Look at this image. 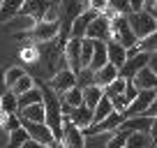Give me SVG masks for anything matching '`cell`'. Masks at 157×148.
Segmentation results:
<instances>
[{"label":"cell","mask_w":157,"mask_h":148,"mask_svg":"<svg viewBox=\"0 0 157 148\" xmlns=\"http://www.w3.org/2000/svg\"><path fill=\"white\" fill-rule=\"evenodd\" d=\"M33 88H35V81H33V76H30V74L25 72L23 76H21V79L16 81V84L12 86L10 90H7V93H12L14 97H21L23 93H28V90H33Z\"/></svg>","instance_id":"cell-16"},{"label":"cell","mask_w":157,"mask_h":148,"mask_svg":"<svg viewBox=\"0 0 157 148\" xmlns=\"http://www.w3.org/2000/svg\"><path fill=\"white\" fill-rule=\"evenodd\" d=\"M102 88H97V86H90V88L81 90V99H83V107H88L90 111H93L95 107H97V102L102 99Z\"/></svg>","instance_id":"cell-15"},{"label":"cell","mask_w":157,"mask_h":148,"mask_svg":"<svg viewBox=\"0 0 157 148\" xmlns=\"http://www.w3.org/2000/svg\"><path fill=\"white\" fill-rule=\"evenodd\" d=\"M63 120H69V123L74 125L76 130H88L90 125H93V111H90L88 107H76V109H69V114H67V118H63Z\"/></svg>","instance_id":"cell-7"},{"label":"cell","mask_w":157,"mask_h":148,"mask_svg":"<svg viewBox=\"0 0 157 148\" xmlns=\"http://www.w3.org/2000/svg\"><path fill=\"white\" fill-rule=\"evenodd\" d=\"M125 19H127V25H129V30H132V35H134V40H136V42H141V40H146L148 35L157 33V21L150 19L148 14H143V12L127 14Z\"/></svg>","instance_id":"cell-1"},{"label":"cell","mask_w":157,"mask_h":148,"mask_svg":"<svg viewBox=\"0 0 157 148\" xmlns=\"http://www.w3.org/2000/svg\"><path fill=\"white\" fill-rule=\"evenodd\" d=\"M78 53H81V40H72L69 37L67 44L63 46V58L67 63V69L72 74L81 72V65H78Z\"/></svg>","instance_id":"cell-6"},{"label":"cell","mask_w":157,"mask_h":148,"mask_svg":"<svg viewBox=\"0 0 157 148\" xmlns=\"http://www.w3.org/2000/svg\"><path fill=\"white\" fill-rule=\"evenodd\" d=\"M150 104H155V90H139V95L134 97L132 104H127V109L123 111L125 118H136L146 111Z\"/></svg>","instance_id":"cell-4"},{"label":"cell","mask_w":157,"mask_h":148,"mask_svg":"<svg viewBox=\"0 0 157 148\" xmlns=\"http://www.w3.org/2000/svg\"><path fill=\"white\" fill-rule=\"evenodd\" d=\"M21 56H23L25 60H30V63H33V60H37V58H39L37 49H33V46H30V49H23V51H21Z\"/></svg>","instance_id":"cell-33"},{"label":"cell","mask_w":157,"mask_h":148,"mask_svg":"<svg viewBox=\"0 0 157 148\" xmlns=\"http://www.w3.org/2000/svg\"><path fill=\"white\" fill-rule=\"evenodd\" d=\"M21 148H44V146H39L37 141H30V139H28V141H25V143H23Z\"/></svg>","instance_id":"cell-35"},{"label":"cell","mask_w":157,"mask_h":148,"mask_svg":"<svg viewBox=\"0 0 157 148\" xmlns=\"http://www.w3.org/2000/svg\"><path fill=\"white\" fill-rule=\"evenodd\" d=\"M23 74H25V72H23L21 67H10V69H7V72H5V90H10L12 86H14L16 81L23 76Z\"/></svg>","instance_id":"cell-28"},{"label":"cell","mask_w":157,"mask_h":148,"mask_svg":"<svg viewBox=\"0 0 157 148\" xmlns=\"http://www.w3.org/2000/svg\"><path fill=\"white\" fill-rule=\"evenodd\" d=\"M125 141H127V132H123V130H116V134L109 139L106 148H125Z\"/></svg>","instance_id":"cell-29"},{"label":"cell","mask_w":157,"mask_h":148,"mask_svg":"<svg viewBox=\"0 0 157 148\" xmlns=\"http://www.w3.org/2000/svg\"><path fill=\"white\" fill-rule=\"evenodd\" d=\"M21 127L25 130V134H28L30 141H37L39 146H44V148H49L51 143L56 141L53 134H51V130L46 127L44 123H23V120H21Z\"/></svg>","instance_id":"cell-3"},{"label":"cell","mask_w":157,"mask_h":148,"mask_svg":"<svg viewBox=\"0 0 157 148\" xmlns=\"http://www.w3.org/2000/svg\"><path fill=\"white\" fill-rule=\"evenodd\" d=\"M60 25L58 23H46V21H37V23L33 25V30H30V35H33L37 42H51L58 35Z\"/></svg>","instance_id":"cell-10"},{"label":"cell","mask_w":157,"mask_h":148,"mask_svg":"<svg viewBox=\"0 0 157 148\" xmlns=\"http://www.w3.org/2000/svg\"><path fill=\"white\" fill-rule=\"evenodd\" d=\"M60 143H63V148H86V137L69 120H63V139H60Z\"/></svg>","instance_id":"cell-5"},{"label":"cell","mask_w":157,"mask_h":148,"mask_svg":"<svg viewBox=\"0 0 157 148\" xmlns=\"http://www.w3.org/2000/svg\"><path fill=\"white\" fill-rule=\"evenodd\" d=\"M148 148H155V146H152V143H150V146H148Z\"/></svg>","instance_id":"cell-36"},{"label":"cell","mask_w":157,"mask_h":148,"mask_svg":"<svg viewBox=\"0 0 157 148\" xmlns=\"http://www.w3.org/2000/svg\"><path fill=\"white\" fill-rule=\"evenodd\" d=\"M150 137L148 134H127V141H125V148H148L150 146ZM155 146V143H152Z\"/></svg>","instance_id":"cell-20"},{"label":"cell","mask_w":157,"mask_h":148,"mask_svg":"<svg viewBox=\"0 0 157 148\" xmlns=\"http://www.w3.org/2000/svg\"><path fill=\"white\" fill-rule=\"evenodd\" d=\"M63 104H67L69 109H76V107H81V104H83V99H81V90H78V88L67 90V93L63 95Z\"/></svg>","instance_id":"cell-24"},{"label":"cell","mask_w":157,"mask_h":148,"mask_svg":"<svg viewBox=\"0 0 157 148\" xmlns=\"http://www.w3.org/2000/svg\"><path fill=\"white\" fill-rule=\"evenodd\" d=\"M97 16V12L93 10H86L83 14H78L76 19L72 21V28H69V37L72 40H83L86 37V30H88V23Z\"/></svg>","instance_id":"cell-9"},{"label":"cell","mask_w":157,"mask_h":148,"mask_svg":"<svg viewBox=\"0 0 157 148\" xmlns=\"http://www.w3.org/2000/svg\"><path fill=\"white\" fill-rule=\"evenodd\" d=\"M37 23L35 19H30V16H23V14H16L14 19L10 21V28H23V30H33V25Z\"/></svg>","instance_id":"cell-26"},{"label":"cell","mask_w":157,"mask_h":148,"mask_svg":"<svg viewBox=\"0 0 157 148\" xmlns=\"http://www.w3.org/2000/svg\"><path fill=\"white\" fill-rule=\"evenodd\" d=\"M33 104H42V95H39L37 86H35L33 90H28V93H23L21 97H16V107H19V111L25 109V107H33Z\"/></svg>","instance_id":"cell-17"},{"label":"cell","mask_w":157,"mask_h":148,"mask_svg":"<svg viewBox=\"0 0 157 148\" xmlns=\"http://www.w3.org/2000/svg\"><path fill=\"white\" fill-rule=\"evenodd\" d=\"M2 127H5L7 132H14V130H19V127H21V120L16 118V116H7L5 123H2Z\"/></svg>","instance_id":"cell-32"},{"label":"cell","mask_w":157,"mask_h":148,"mask_svg":"<svg viewBox=\"0 0 157 148\" xmlns=\"http://www.w3.org/2000/svg\"><path fill=\"white\" fill-rule=\"evenodd\" d=\"M113 111V107H111V102H109L106 97H102L97 102V107L93 109V125H97V123H102L104 118H106L109 114Z\"/></svg>","instance_id":"cell-18"},{"label":"cell","mask_w":157,"mask_h":148,"mask_svg":"<svg viewBox=\"0 0 157 148\" xmlns=\"http://www.w3.org/2000/svg\"><path fill=\"white\" fill-rule=\"evenodd\" d=\"M136 95H139V90L132 86V81H125V90H123V99H125V104H132ZM125 109H127V107H125Z\"/></svg>","instance_id":"cell-31"},{"label":"cell","mask_w":157,"mask_h":148,"mask_svg":"<svg viewBox=\"0 0 157 148\" xmlns=\"http://www.w3.org/2000/svg\"><path fill=\"white\" fill-rule=\"evenodd\" d=\"M125 60H127V53H125V49L120 44H116V42L109 40L106 42V63L113 65L116 69H120L125 65Z\"/></svg>","instance_id":"cell-12"},{"label":"cell","mask_w":157,"mask_h":148,"mask_svg":"<svg viewBox=\"0 0 157 148\" xmlns=\"http://www.w3.org/2000/svg\"><path fill=\"white\" fill-rule=\"evenodd\" d=\"M25 141H28V134H25L23 127H19V130H14V132H10V143H7V148H21Z\"/></svg>","instance_id":"cell-27"},{"label":"cell","mask_w":157,"mask_h":148,"mask_svg":"<svg viewBox=\"0 0 157 148\" xmlns=\"http://www.w3.org/2000/svg\"><path fill=\"white\" fill-rule=\"evenodd\" d=\"M104 65H106V44H104V42H93V58H90L88 69L95 74L97 69H102Z\"/></svg>","instance_id":"cell-14"},{"label":"cell","mask_w":157,"mask_h":148,"mask_svg":"<svg viewBox=\"0 0 157 148\" xmlns=\"http://www.w3.org/2000/svg\"><path fill=\"white\" fill-rule=\"evenodd\" d=\"M74 76H76V79H74V88H78V90H86V88H90V86H95L90 69H81V72H76Z\"/></svg>","instance_id":"cell-22"},{"label":"cell","mask_w":157,"mask_h":148,"mask_svg":"<svg viewBox=\"0 0 157 148\" xmlns=\"http://www.w3.org/2000/svg\"><path fill=\"white\" fill-rule=\"evenodd\" d=\"M0 111H2L5 116H16V111H19L16 97L12 93H7V90H5V95H0Z\"/></svg>","instance_id":"cell-19"},{"label":"cell","mask_w":157,"mask_h":148,"mask_svg":"<svg viewBox=\"0 0 157 148\" xmlns=\"http://www.w3.org/2000/svg\"><path fill=\"white\" fill-rule=\"evenodd\" d=\"M74 79H76V76H74L67 67H65V69H58V72L53 74V79H51V86H49V88L53 90L56 95H65L67 90L74 88Z\"/></svg>","instance_id":"cell-8"},{"label":"cell","mask_w":157,"mask_h":148,"mask_svg":"<svg viewBox=\"0 0 157 148\" xmlns=\"http://www.w3.org/2000/svg\"><path fill=\"white\" fill-rule=\"evenodd\" d=\"M123 90H125V81L120 79V76H118L116 81H113V84H109L106 88L102 90V95L106 99H111V97H116V95H123Z\"/></svg>","instance_id":"cell-25"},{"label":"cell","mask_w":157,"mask_h":148,"mask_svg":"<svg viewBox=\"0 0 157 148\" xmlns=\"http://www.w3.org/2000/svg\"><path fill=\"white\" fill-rule=\"evenodd\" d=\"M116 79H118V69L113 67V65H109V63L104 65L102 69H97V72L93 74V84L97 86V88H102V90L106 88L109 84H113Z\"/></svg>","instance_id":"cell-11"},{"label":"cell","mask_w":157,"mask_h":148,"mask_svg":"<svg viewBox=\"0 0 157 148\" xmlns=\"http://www.w3.org/2000/svg\"><path fill=\"white\" fill-rule=\"evenodd\" d=\"M83 40L90 42H104L106 44L111 40V30H109V19H104L102 14H97L93 21L88 23V30H86V37Z\"/></svg>","instance_id":"cell-2"},{"label":"cell","mask_w":157,"mask_h":148,"mask_svg":"<svg viewBox=\"0 0 157 148\" xmlns=\"http://www.w3.org/2000/svg\"><path fill=\"white\" fill-rule=\"evenodd\" d=\"M5 93V69H0V95Z\"/></svg>","instance_id":"cell-34"},{"label":"cell","mask_w":157,"mask_h":148,"mask_svg":"<svg viewBox=\"0 0 157 148\" xmlns=\"http://www.w3.org/2000/svg\"><path fill=\"white\" fill-rule=\"evenodd\" d=\"M58 16H60L58 5H56V2H49V5H46L44 16H42V21H46V23H58Z\"/></svg>","instance_id":"cell-30"},{"label":"cell","mask_w":157,"mask_h":148,"mask_svg":"<svg viewBox=\"0 0 157 148\" xmlns=\"http://www.w3.org/2000/svg\"><path fill=\"white\" fill-rule=\"evenodd\" d=\"M136 49H139V53H157V33L136 42Z\"/></svg>","instance_id":"cell-23"},{"label":"cell","mask_w":157,"mask_h":148,"mask_svg":"<svg viewBox=\"0 0 157 148\" xmlns=\"http://www.w3.org/2000/svg\"><path fill=\"white\" fill-rule=\"evenodd\" d=\"M90 58H93V42L81 40V53H78V65H81V69H88Z\"/></svg>","instance_id":"cell-21"},{"label":"cell","mask_w":157,"mask_h":148,"mask_svg":"<svg viewBox=\"0 0 157 148\" xmlns=\"http://www.w3.org/2000/svg\"><path fill=\"white\" fill-rule=\"evenodd\" d=\"M132 86H134L136 90H155V86H157V74H152L148 67H143L141 72L132 79Z\"/></svg>","instance_id":"cell-13"}]
</instances>
